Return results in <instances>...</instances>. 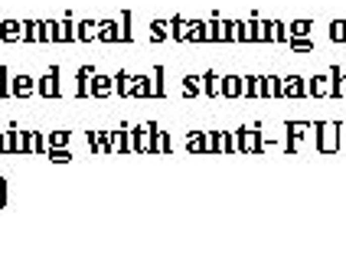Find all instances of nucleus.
I'll use <instances>...</instances> for the list:
<instances>
[{"mask_svg":"<svg viewBox=\"0 0 346 268\" xmlns=\"http://www.w3.org/2000/svg\"><path fill=\"white\" fill-rule=\"evenodd\" d=\"M0 36L4 39H20V36H26V30L17 23V20H7V23H0Z\"/></svg>","mask_w":346,"mask_h":268,"instance_id":"f257e3e1","label":"nucleus"},{"mask_svg":"<svg viewBox=\"0 0 346 268\" xmlns=\"http://www.w3.org/2000/svg\"><path fill=\"white\" fill-rule=\"evenodd\" d=\"M242 85H245L248 98H258V95H261V82L258 79H242Z\"/></svg>","mask_w":346,"mask_h":268,"instance_id":"f03ea898","label":"nucleus"},{"mask_svg":"<svg viewBox=\"0 0 346 268\" xmlns=\"http://www.w3.org/2000/svg\"><path fill=\"white\" fill-rule=\"evenodd\" d=\"M291 49H297V52H310V49H314V43H310L307 36H294V39H291Z\"/></svg>","mask_w":346,"mask_h":268,"instance_id":"7ed1b4c3","label":"nucleus"},{"mask_svg":"<svg viewBox=\"0 0 346 268\" xmlns=\"http://www.w3.org/2000/svg\"><path fill=\"white\" fill-rule=\"evenodd\" d=\"M239 88H242V79H225V82H222V92L232 95V98L239 95Z\"/></svg>","mask_w":346,"mask_h":268,"instance_id":"20e7f679","label":"nucleus"},{"mask_svg":"<svg viewBox=\"0 0 346 268\" xmlns=\"http://www.w3.org/2000/svg\"><path fill=\"white\" fill-rule=\"evenodd\" d=\"M30 88H33V82L26 79V75H20V79L13 82V92H17V95H26V92H30Z\"/></svg>","mask_w":346,"mask_h":268,"instance_id":"39448f33","label":"nucleus"},{"mask_svg":"<svg viewBox=\"0 0 346 268\" xmlns=\"http://www.w3.org/2000/svg\"><path fill=\"white\" fill-rule=\"evenodd\" d=\"M291 33H294V36H307V33H310V20H297V23L291 26Z\"/></svg>","mask_w":346,"mask_h":268,"instance_id":"423d86ee","label":"nucleus"},{"mask_svg":"<svg viewBox=\"0 0 346 268\" xmlns=\"http://www.w3.org/2000/svg\"><path fill=\"white\" fill-rule=\"evenodd\" d=\"M39 92H43V95L56 92V72H49V79H46V82H39Z\"/></svg>","mask_w":346,"mask_h":268,"instance_id":"0eeeda50","label":"nucleus"},{"mask_svg":"<svg viewBox=\"0 0 346 268\" xmlns=\"http://www.w3.org/2000/svg\"><path fill=\"white\" fill-rule=\"evenodd\" d=\"M108 85H111V82H108L105 75H95V85H92V92H101V95H105V92H108Z\"/></svg>","mask_w":346,"mask_h":268,"instance_id":"6e6552de","label":"nucleus"},{"mask_svg":"<svg viewBox=\"0 0 346 268\" xmlns=\"http://www.w3.org/2000/svg\"><path fill=\"white\" fill-rule=\"evenodd\" d=\"M268 36H271V39H284V23H271V26H268Z\"/></svg>","mask_w":346,"mask_h":268,"instance_id":"1a4fd4ad","label":"nucleus"},{"mask_svg":"<svg viewBox=\"0 0 346 268\" xmlns=\"http://www.w3.org/2000/svg\"><path fill=\"white\" fill-rule=\"evenodd\" d=\"M274 92L281 95V82H274V79H265V95H268V98H271Z\"/></svg>","mask_w":346,"mask_h":268,"instance_id":"9d476101","label":"nucleus"},{"mask_svg":"<svg viewBox=\"0 0 346 268\" xmlns=\"http://www.w3.org/2000/svg\"><path fill=\"white\" fill-rule=\"evenodd\" d=\"M56 39H72V23H62V26H56Z\"/></svg>","mask_w":346,"mask_h":268,"instance_id":"9b49d317","label":"nucleus"},{"mask_svg":"<svg viewBox=\"0 0 346 268\" xmlns=\"http://www.w3.org/2000/svg\"><path fill=\"white\" fill-rule=\"evenodd\" d=\"M333 36H336V39H346V23H336V26H333Z\"/></svg>","mask_w":346,"mask_h":268,"instance_id":"f8f14e48","label":"nucleus"},{"mask_svg":"<svg viewBox=\"0 0 346 268\" xmlns=\"http://www.w3.org/2000/svg\"><path fill=\"white\" fill-rule=\"evenodd\" d=\"M88 36H95V26L92 23H82V39H88Z\"/></svg>","mask_w":346,"mask_h":268,"instance_id":"ddd939ff","label":"nucleus"},{"mask_svg":"<svg viewBox=\"0 0 346 268\" xmlns=\"http://www.w3.org/2000/svg\"><path fill=\"white\" fill-rule=\"evenodd\" d=\"M0 203H4V183H0Z\"/></svg>","mask_w":346,"mask_h":268,"instance_id":"4468645a","label":"nucleus"}]
</instances>
